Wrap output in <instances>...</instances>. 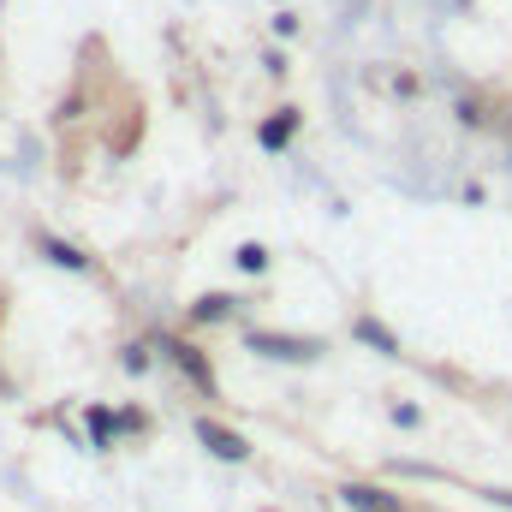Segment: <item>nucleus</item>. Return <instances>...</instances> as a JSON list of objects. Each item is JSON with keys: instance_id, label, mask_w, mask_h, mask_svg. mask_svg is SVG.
Here are the masks:
<instances>
[{"instance_id": "f257e3e1", "label": "nucleus", "mask_w": 512, "mask_h": 512, "mask_svg": "<svg viewBox=\"0 0 512 512\" xmlns=\"http://www.w3.org/2000/svg\"><path fill=\"white\" fill-rule=\"evenodd\" d=\"M96 137H102L108 155H131V149H143V137H149V108H143V96L131 90L126 78L114 84V102H102V114H96Z\"/></svg>"}, {"instance_id": "f03ea898", "label": "nucleus", "mask_w": 512, "mask_h": 512, "mask_svg": "<svg viewBox=\"0 0 512 512\" xmlns=\"http://www.w3.org/2000/svg\"><path fill=\"white\" fill-rule=\"evenodd\" d=\"M298 126H304V108H292V102H286V108H274V114L256 126V137H262V149H286V143L298 137Z\"/></svg>"}, {"instance_id": "7ed1b4c3", "label": "nucleus", "mask_w": 512, "mask_h": 512, "mask_svg": "<svg viewBox=\"0 0 512 512\" xmlns=\"http://www.w3.org/2000/svg\"><path fill=\"white\" fill-rule=\"evenodd\" d=\"M239 268H245V274L268 268V251H262V245H245V251H239Z\"/></svg>"}, {"instance_id": "20e7f679", "label": "nucleus", "mask_w": 512, "mask_h": 512, "mask_svg": "<svg viewBox=\"0 0 512 512\" xmlns=\"http://www.w3.org/2000/svg\"><path fill=\"white\" fill-rule=\"evenodd\" d=\"M274 36H298V12H274Z\"/></svg>"}]
</instances>
